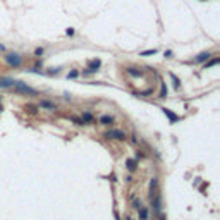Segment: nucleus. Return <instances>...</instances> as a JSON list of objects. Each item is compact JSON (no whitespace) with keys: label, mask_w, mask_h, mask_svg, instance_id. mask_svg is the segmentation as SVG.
Here are the masks:
<instances>
[{"label":"nucleus","mask_w":220,"mask_h":220,"mask_svg":"<svg viewBox=\"0 0 220 220\" xmlns=\"http://www.w3.org/2000/svg\"><path fill=\"white\" fill-rule=\"evenodd\" d=\"M14 88H16V91L19 93H24V95H36V90L35 88H31V86H28V84H24L22 81H14V84H12Z\"/></svg>","instance_id":"nucleus-1"},{"label":"nucleus","mask_w":220,"mask_h":220,"mask_svg":"<svg viewBox=\"0 0 220 220\" xmlns=\"http://www.w3.org/2000/svg\"><path fill=\"white\" fill-rule=\"evenodd\" d=\"M100 67H102V60H100V58H93V60L88 62V69L83 71V76H88V74L96 72V71H100Z\"/></svg>","instance_id":"nucleus-2"},{"label":"nucleus","mask_w":220,"mask_h":220,"mask_svg":"<svg viewBox=\"0 0 220 220\" xmlns=\"http://www.w3.org/2000/svg\"><path fill=\"white\" fill-rule=\"evenodd\" d=\"M5 60H7V64L10 65V67H21V64H22V58H21V55L19 54H7L5 55Z\"/></svg>","instance_id":"nucleus-3"},{"label":"nucleus","mask_w":220,"mask_h":220,"mask_svg":"<svg viewBox=\"0 0 220 220\" xmlns=\"http://www.w3.org/2000/svg\"><path fill=\"white\" fill-rule=\"evenodd\" d=\"M105 136H107V138H113V139H124V138H126V134H124L122 131H119V129H110Z\"/></svg>","instance_id":"nucleus-4"},{"label":"nucleus","mask_w":220,"mask_h":220,"mask_svg":"<svg viewBox=\"0 0 220 220\" xmlns=\"http://www.w3.org/2000/svg\"><path fill=\"white\" fill-rule=\"evenodd\" d=\"M162 110H164L165 115L168 117V122H170V124H174V122H177V120H179V115H175V113H174L170 109H162Z\"/></svg>","instance_id":"nucleus-5"},{"label":"nucleus","mask_w":220,"mask_h":220,"mask_svg":"<svg viewBox=\"0 0 220 220\" xmlns=\"http://www.w3.org/2000/svg\"><path fill=\"white\" fill-rule=\"evenodd\" d=\"M212 57V52H201V54L198 55L196 58H194V62H198V64H201V62H206L208 58Z\"/></svg>","instance_id":"nucleus-6"},{"label":"nucleus","mask_w":220,"mask_h":220,"mask_svg":"<svg viewBox=\"0 0 220 220\" xmlns=\"http://www.w3.org/2000/svg\"><path fill=\"white\" fill-rule=\"evenodd\" d=\"M14 84V79H9V77H2L0 79V88H10Z\"/></svg>","instance_id":"nucleus-7"},{"label":"nucleus","mask_w":220,"mask_h":220,"mask_svg":"<svg viewBox=\"0 0 220 220\" xmlns=\"http://www.w3.org/2000/svg\"><path fill=\"white\" fill-rule=\"evenodd\" d=\"M100 122L105 124V126H110V124L113 122V117H110V115H102V117H100Z\"/></svg>","instance_id":"nucleus-8"},{"label":"nucleus","mask_w":220,"mask_h":220,"mask_svg":"<svg viewBox=\"0 0 220 220\" xmlns=\"http://www.w3.org/2000/svg\"><path fill=\"white\" fill-rule=\"evenodd\" d=\"M220 62V58L219 57H215V58H212V60H208L206 64H205V69H210V67H213V65H217Z\"/></svg>","instance_id":"nucleus-9"},{"label":"nucleus","mask_w":220,"mask_h":220,"mask_svg":"<svg viewBox=\"0 0 220 220\" xmlns=\"http://www.w3.org/2000/svg\"><path fill=\"white\" fill-rule=\"evenodd\" d=\"M40 107H41V109H50V110H55V105H54V103H50V102H47V100H43V102L40 103Z\"/></svg>","instance_id":"nucleus-10"},{"label":"nucleus","mask_w":220,"mask_h":220,"mask_svg":"<svg viewBox=\"0 0 220 220\" xmlns=\"http://www.w3.org/2000/svg\"><path fill=\"white\" fill-rule=\"evenodd\" d=\"M155 54H158V50L157 48H153V50H146V52H141V57H150V55H155Z\"/></svg>","instance_id":"nucleus-11"},{"label":"nucleus","mask_w":220,"mask_h":220,"mask_svg":"<svg viewBox=\"0 0 220 220\" xmlns=\"http://www.w3.org/2000/svg\"><path fill=\"white\" fill-rule=\"evenodd\" d=\"M139 219H141V220H146L148 219V210H146V208H139Z\"/></svg>","instance_id":"nucleus-12"},{"label":"nucleus","mask_w":220,"mask_h":220,"mask_svg":"<svg viewBox=\"0 0 220 220\" xmlns=\"http://www.w3.org/2000/svg\"><path fill=\"white\" fill-rule=\"evenodd\" d=\"M127 168L132 172V170H136V160H132V158H129L127 160Z\"/></svg>","instance_id":"nucleus-13"},{"label":"nucleus","mask_w":220,"mask_h":220,"mask_svg":"<svg viewBox=\"0 0 220 220\" xmlns=\"http://www.w3.org/2000/svg\"><path fill=\"white\" fill-rule=\"evenodd\" d=\"M91 120H93V115L88 113V112H84L83 113V122H91Z\"/></svg>","instance_id":"nucleus-14"},{"label":"nucleus","mask_w":220,"mask_h":220,"mask_svg":"<svg viewBox=\"0 0 220 220\" xmlns=\"http://www.w3.org/2000/svg\"><path fill=\"white\" fill-rule=\"evenodd\" d=\"M77 76H79L77 71H71V72L67 74V77H69V79H74V77H77Z\"/></svg>","instance_id":"nucleus-15"},{"label":"nucleus","mask_w":220,"mask_h":220,"mask_svg":"<svg viewBox=\"0 0 220 220\" xmlns=\"http://www.w3.org/2000/svg\"><path fill=\"white\" fill-rule=\"evenodd\" d=\"M167 96V86L162 84V91H160V98H165Z\"/></svg>","instance_id":"nucleus-16"},{"label":"nucleus","mask_w":220,"mask_h":220,"mask_svg":"<svg viewBox=\"0 0 220 220\" xmlns=\"http://www.w3.org/2000/svg\"><path fill=\"white\" fill-rule=\"evenodd\" d=\"M43 54H45V50H43V48H36V50H35V55H36V57H41Z\"/></svg>","instance_id":"nucleus-17"},{"label":"nucleus","mask_w":220,"mask_h":220,"mask_svg":"<svg viewBox=\"0 0 220 220\" xmlns=\"http://www.w3.org/2000/svg\"><path fill=\"white\" fill-rule=\"evenodd\" d=\"M65 35H69V36H72V35H74V29H71V28H67V29H65Z\"/></svg>","instance_id":"nucleus-18"},{"label":"nucleus","mask_w":220,"mask_h":220,"mask_svg":"<svg viewBox=\"0 0 220 220\" xmlns=\"http://www.w3.org/2000/svg\"><path fill=\"white\" fill-rule=\"evenodd\" d=\"M158 220H165V219H164V217H160V219H158Z\"/></svg>","instance_id":"nucleus-19"},{"label":"nucleus","mask_w":220,"mask_h":220,"mask_svg":"<svg viewBox=\"0 0 220 220\" xmlns=\"http://www.w3.org/2000/svg\"><path fill=\"white\" fill-rule=\"evenodd\" d=\"M0 110H2V107H0Z\"/></svg>","instance_id":"nucleus-20"}]
</instances>
